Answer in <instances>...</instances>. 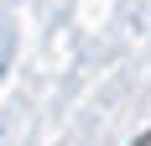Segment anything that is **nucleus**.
Segmentation results:
<instances>
[{
	"label": "nucleus",
	"mask_w": 151,
	"mask_h": 146,
	"mask_svg": "<svg viewBox=\"0 0 151 146\" xmlns=\"http://www.w3.org/2000/svg\"><path fill=\"white\" fill-rule=\"evenodd\" d=\"M141 146H151V136H146V141H141Z\"/></svg>",
	"instance_id": "f257e3e1"
}]
</instances>
